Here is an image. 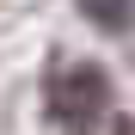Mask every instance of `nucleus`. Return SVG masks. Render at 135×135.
Masks as SVG:
<instances>
[{"mask_svg":"<svg viewBox=\"0 0 135 135\" xmlns=\"http://www.w3.org/2000/svg\"><path fill=\"white\" fill-rule=\"evenodd\" d=\"M49 117L68 135H92L110 117V80L98 61H68L61 74L49 80Z\"/></svg>","mask_w":135,"mask_h":135,"instance_id":"f257e3e1","label":"nucleus"},{"mask_svg":"<svg viewBox=\"0 0 135 135\" xmlns=\"http://www.w3.org/2000/svg\"><path fill=\"white\" fill-rule=\"evenodd\" d=\"M80 12L92 18L98 31H123L129 18H135V0H80Z\"/></svg>","mask_w":135,"mask_h":135,"instance_id":"f03ea898","label":"nucleus"},{"mask_svg":"<svg viewBox=\"0 0 135 135\" xmlns=\"http://www.w3.org/2000/svg\"><path fill=\"white\" fill-rule=\"evenodd\" d=\"M110 135H135V117H117V129H110Z\"/></svg>","mask_w":135,"mask_h":135,"instance_id":"7ed1b4c3","label":"nucleus"}]
</instances>
